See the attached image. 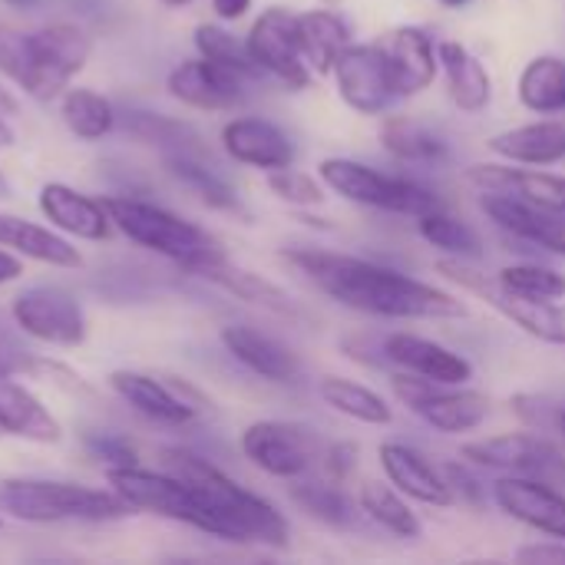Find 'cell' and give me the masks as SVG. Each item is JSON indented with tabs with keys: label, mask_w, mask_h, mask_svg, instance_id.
I'll return each instance as SVG.
<instances>
[{
	"label": "cell",
	"mask_w": 565,
	"mask_h": 565,
	"mask_svg": "<svg viewBox=\"0 0 565 565\" xmlns=\"http://www.w3.org/2000/svg\"><path fill=\"white\" fill-rule=\"evenodd\" d=\"M493 500L516 523L565 540V493L559 487L530 477H503L493 483Z\"/></svg>",
	"instance_id": "obj_16"
},
{
	"label": "cell",
	"mask_w": 565,
	"mask_h": 565,
	"mask_svg": "<svg viewBox=\"0 0 565 565\" xmlns=\"http://www.w3.org/2000/svg\"><path fill=\"white\" fill-rule=\"evenodd\" d=\"M381 467L387 473V480L411 500L424 503V507H437L447 510L457 503L454 487L447 483L444 470H437L420 450L407 447V444H381L377 450Z\"/></svg>",
	"instance_id": "obj_19"
},
{
	"label": "cell",
	"mask_w": 565,
	"mask_h": 565,
	"mask_svg": "<svg viewBox=\"0 0 565 565\" xmlns=\"http://www.w3.org/2000/svg\"><path fill=\"white\" fill-rule=\"evenodd\" d=\"M0 437L60 444L63 427L30 387L17 384L13 377H0Z\"/></svg>",
	"instance_id": "obj_25"
},
{
	"label": "cell",
	"mask_w": 565,
	"mask_h": 565,
	"mask_svg": "<svg viewBox=\"0 0 565 565\" xmlns=\"http://www.w3.org/2000/svg\"><path fill=\"white\" fill-rule=\"evenodd\" d=\"M195 50H199V56H209V60H215V63H225V66L245 73L248 79H252V76H262L258 63H255L252 53H248V43L235 40L228 30H222V26H215V23H202V26L195 30Z\"/></svg>",
	"instance_id": "obj_41"
},
{
	"label": "cell",
	"mask_w": 565,
	"mask_h": 565,
	"mask_svg": "<svg viewBox=\"0 0 565 565\" xmlns=\"http://www.w3.org/2000/svg\"><path fill=\"white\" fill-rule=\"evenodd\" d=\"M341 99L364 116H377L391 109V103L401 96L387 66V56L377 43H348L331 70Z\"/></svg>",
	"instance_id": "obj_13"
},
{
	"label": "cell",
	"mask_w": 565,
	"mask_h": 565,
	"mask_svg": "<svg viewBox=\"0 0 565 565\" xmlns=\"http://www.w3.org/2000/svg\"><path fill=\"white\" fill-rule=\"evenodd\" d=\"M109 387L146 420L162 427H185L199 417L202 397L185 384H166L152 374L139 371H116L109 374Z\"/></svg>",
	"instance_id": "obj_14"
},
{
	"label": "cell",
	"mask_w": 565,
	"mask_h": 565,
	"mask_svg": "<svg viewBox=\"0 0 565 565\" xmlns=\"http://www.w3.org/2000/svg\"><path fill=\"white\" fill-rule=\"evenodd\" d=\"M242 454L278 480H298L318 460V437L288 420H258L242 434Z\"/></svg>",
	"instance_id": "obj_12"
},
{
	"label": "cell",
	"mask_w": 565,
	"mask_h": 565,
	"mask_svg": "<svg viewBox=\"0 0 565 565\" xmlns=\"http://www.w3.org/2000/svg\"><path fill=\"white\" fill-rule=\"evenodd\" d=\"M291 500L305 516H311L315 523L331 526V530H351L358 523V513H361V503H354V497L344 493L341 483H334V480L295 483Z\"/></svg>",
	"instance_id": "obj_32"
},
{
	"label": "cell",
	"mask_w": 565,
	"mask_h": 565,
	"mask_svg": "<svg viewBox=\"0 0 565 565\" xmlns=\"http://www.w3.org/2000/svg\"><path fill=\"white\" fill-rule=\"evenodd\" d=\"M0 513L20 523H116L132 516V507L109 487H83L60 480L10 477L0 480Z\"/></svg>",
	"instance_id": "obj_3"
},
{
	"label": "cell",
	"mask_w": 565,
	"mask_h": 565,
	"mask_svg": "<svg viewBox=\"0 0 565 565\" xmlns=\"http://www.w3.org/2000/svg\"><path fill=\"white\" fill-rule=\"evenodd\" d=\"M500 285L520 298L530 301H565V275H559L556 268L526 262V265H510L500 275Z\"/></svg>",
	"instance_id": "obj_40"
},
{
	"label": "cell",
	"mask_w": 565,
	"mask_h": 565,
	"mask_svg": "<svg viewBox=\"0 0 565 565\" xmlns=\"http://www.w3.org/2000/svg\"><path fill=\"white\" fill-rule=\"evenodd\" d=\"M212 7H215V13H218L222 20H238V17L248 13L252 0H212Z\"/></svg>",
	"instance_id": "obj_49"
},
{
	"label": "cell",
	"mask_w": 565,
	"mask_h": 565,
	"mask_svg": "<svg viewBox=\"0 0 565 565\" xmlns=\"http://www.w3.org/2000/svg\"><path fill=\"white\" fill-rule=\"evenodd\" d=\"M381 53L387 56L394 86L401 96H417L424 93L440 70L437 43L427 30L420 26H394L377 40Z\"/></svg>",
	"instance_id": "obj_18"
},
{
	"label": "cell",
	"mask_w": 565,
	"mask_h": 565,
	"mask_svg": "<svg viewBox=\"0 0 565 565\" xmlns=\"http://www.w3.org/2000/svg\"><path fill=\"white\" fill-rule=\"evenodd\" d=\"M520 103L540 116L565 113V60L563 56H536L520 73Z\"/></svg>",
	"instance_id": "obj_31"
},
{
	"label": "cell",
	"mask_w": 565,
	"mask_h": 565,
	"mask_svg": "<svg viewBox=\"0 0 565 565\" xmlns=\"http://www.w3.org/2000/svg\"><path fill=\"white\" fill-rule=\"evenodd\" d=\"M358 503H361V513H364L367 520H374L381 530H387V533H394V536H401V540H420V536H424V526H420L417 513L407 507L404 493H401L394 483L387 487V483L367 480V483L361 487Z\"/></svg>",
	"instance_id": "obj_33"
},
{
	"label": "cell",
	"mask_w": 565,
	"mask_h": 565,
	"mask_svg": "<svg viewBox=\"0 0 565 565\" xmlns=\"http://www.w3.org/2000/svg\"><path fill=\"white\" fill-rule=\"evenodd\" d=\"M354 467H358V447L354 444H334L324 454V473L334 483H344L354 473Z\"/></svg>",
	"instance_id": "obj_44"
},
{
	"label": "cell",
	"mask_w": 565,
	"mask_h": 565,
	"mask_svg": "<svg viewBox=\"0 0 565 565\" xmlns=\"http://www.w3.org/2000/svg\"><path fill=\"white\" fill-rule=\"evenodd\" d=\"M93 40L76 23H46L36 33H23V60L13 83L40 99L50 103L70 89V79L86 66Z\"/></svg>",
	"instance_id": "obj_5"
},
{
	"label": "cell",
	"mask_w": 565,
	"mask_h": 565,
	"mask_svg": "<svg viewBox=\"0 0 565 565\" xmlns=\"http://www.w3.org/2000/svg\"><path fill=\"white\" fill-rule=\"evenodd\" d=\"M467 182L477 185L480 192H500V195H516L533 205L565 212V175L540 172V169H513V166H470Z\"/></svg>",
	"instance_id": "obj_23"
},
{
	"label": "cell",
	"mask_w": 565,
	"mask_h": 565,
	"mask_svg": "<svg viewBox=\"0 0 565 565\" xmlns=\"http://www.w3.org/2000/svg\"><path fill=\"white\" fill-rule=\"evenodd\" d=\"M10 195V185H7V179H3V172H0V199H7Z\"/></svg>",
	"instance_id": "obj_53"
},
{
	"label": "cell",
	"mask_w": 565,
	"mask_h": 565,
	"mask_svg": "<svg viewBox=\"0 0 565 565\" xmlns=\"http://www.w3.org/2000/svg\"><path fill=\"white\" fill-rule=\"evenodd\" d=\"M13 3H26V7H30V3H33V0H13Z\"/></svg>",
	"instance_id": "obj_56"
},
{
	"label": "cell",
	"mask_w": 565,
	"mask_h": 565,
	"mask_svg": "<svg viewBox=\"0 0 565 565\" xmlns=\"http://www.w3.org/2000/svg\"><path fill=\"white\" fill-rule=\"evenodd\" d=\"M397 397L440 434H470L490 417V397L463 384H437L420 374L394 377Z\"/></svg>",
	"instance_id": "obj_9"
},
{
	"label": "cell",
	"mask_w": 565,
	"mask_h": 565,
	"mask_svg": "<svg viewBox=\"0 0 565 565\" xmlns=\"http://www.w3.org/2000/svg\"><path fill=\"white\" fill-rule=\"evenodd\" d=\"M192 275H199V278L218 285L222 291H228V295H235V298H242V301H248V305H258V308H265V311L295 315L291 298H288L275 281H268V278H262V275H255V271H245V268L232 265L228 255L199 265Z\"/></svg>",
	"instance_id": "obj_29"
},
{
	"label": "cell",
	"mask_w": 565,
	"mask_h": 565,
	"mask_svg": "<svg viewBox=\"0 0 565 565\" xmlns=\"http://www.w3.org/2000/svg\"><path fill=\"white\" fill-rule=\"evenodd\" d=\"M40 212L43 218L63 232V235H73V238H83V242H103L109 238V228H113V218L109 212L103 209L99 199H89L63 182H46L40 189Z\"/></svg>",
	"instance_id": "obj_21"
},
{
	"label": "cell",
	"mask_w": 565,
	"mask_h": 565,
	"mask_svg": "<svg viewBox=\"0 0 565 565\" xmlns=\"http://www.w3.org/2000/svg\"><path fill=\"white\" fill-rule=\"evenodd\" d=\"M384 358L411 374H420L427 381H437V384H467L473 381V364L437 344V341H427L420 334H407V331H397L384 341Z\"/></svg>",
	"instance_id": "obj_20"
},
{
	"label": "cell",
	"mask_w": 565,
	"mask_h": 565,
	"mask_svg": "<svg viewBox=\"0 0 565 565\" xmlns=\"http://www.w3.org/2000/svg\"><path fill=\"white\" fill-rule=\"evenodd\" d=\"M166 7H185V3H192V0H162Z\"/></svg>",
	"instance_id": "obj_55"
},
{
	"label": "cell",
	"mask_w": 565,
	"mask_h": 565,
	"mask_svg": "<svg viewBox=\"0 0 565 565\" xmlns=\"http://www.w3.org/2000/svg\"><path fill=\"white\" fill-rule=\"evenodd\" d=\"M13 321L33 341L53 348H79L86 341V315L76 295L63 285H33L10 305Z\"/></svg>",
	"instance_id": "obj_10"
},
{
	"label": "cell",
	"mask_w": 565,
	"mask_h": 565,
	"mask_svg": "<svg viewBox=\"0 0 565 565\" xmlns=\"http://www.w3.org/2000/svg\"><path fill=\"white\" fill-rule=\"evenodd\" d=\"M490 149L516 166H556L565 159V122L540 119L490 139Z\"/></svg>",
	"instance_id": "obj_26"
},
{
	"label": "cell",
	"mask_w": 565,
	"mask_h": 565,
	"mask_svg": "<svg viewBox=\"0 0 565 565\" xmlns=\"http://www.w3.org/2000/svg\"><path fill=\"white\" fill-rule=\"evenodd\" d=\"M285 258L328 298L344 308L397 318V321H440V318H467V305L427 281L401 275L394 268L374 265L367 258L318 252V248H291Z\"/></svg>",
	"instance_id": "obj_1"
},
{
	"label": "cell",
	"mask_w": 565,
	"mask_h": 565,
	"mask_svg": "<svg viewBox=\"0 0 565 565\" xmlns=\"http://www.w3.org/2000/svg\"><path fill=\"white\" fill-rule=\"evenodd\" d=\"M321 397L344 417L371 424V427H387L394 420L387 401L381 394H374L371 387L348 381V377H324L321 381Z\"/></svg>",
	"instance_id": "obj_36"
},
{
	"label": "cell",
	"mask_w": 565,
	"mask_h": 565,
	"mask_svg": "<svg viewBox=\"0 0 565 565\" xmlns=\"http://www.w3.org/2000/svg\"><path fill=\"white\" fill-rule=\"evenodd\" d=\"M245 73L225 66V63H215L209 56H199V60H185L179 63L166 86L169 93L192 106V109H205V113H218V109H232L245 99Z\"/></svg>",
	"instance_id": "obj_15"
},
{
	"label": "cell",
	"mask_w": 565,
	"mask_h": 565,
	"mask_svg": "<svg viewBox=\"0 0 565 565\" xmlns=\"http://www.w3.org/2000/svg\"><path fill=\"white\" fill-rule=\"evenodd\" d=\"M222 146L225 152L242 162V166H255V169H285L295 162V146L291 139L268 119H255V116H238L232 122H225L222 129Z\"/></svg>",
	"instance_id": "obj_22"
},
{
	"label": "cell",
	"mask_w": 565,
	"mask_h": 565,
	"mask_svg": "<svg viewBox=\"0 0 565 565\" xmlns=\"http://www.w3.org/2000/svg\"><path fill=\"white\" fill-rule=\"evenodd\" d=\"M13 142V129L7 126V116H0V146H10Z\"/></svg>",
	"instance_id": "obj_52"
},
{
	"label": "cell",
	"mask_w": 565,
	"mask_h": 565,
	"mask_svg": "<svg viewBox=\"0 0 565 565\" xmlns=\"http://www.w3.org/2000/svg\"><path fill=\"white\" fill-rule=\"evenodd\" d=\"M0 116H17V99L3 86H0Z\"/></svg>",
	"instance_id": "obj_50"
},
{
	"label": "cell",
	"mask_w": 565,
	"mask_h": 565,
	"mask_svg": "<svg viewBox=\"0 0 565 565\" xmlns=\"http://www.w3.org/2000/svg\"><path fill=\"white\" fill-rule=\"evenodd\" d=\"M550 434H556V437H559V444L565 447V404L556 407V417H553V430H550Z\"/></svg>",
	"instance_id": "obj_51"
},
{
	"label": "cell",
	"mask_w": 565,
	"mask_h": 565,
	"mask_svg": "<svg viewBox=\"0 0 565 565\" xmlns=\"http://www.w3.org/2000/svg\"><path fill=\"white\" fill-rule=\"evenodd\" d=\"M444 7H463V3H470V0H440Z\"/></svg>",
	"instance_id": "obj_54"
},
{
	"label": "cell",
	"mask_w": 565,
	"mask_h": 565,
	"mask_svg": "<svg viewBox=\"0 0 565 565\" xmlns=\"http://www.w3.org/2000/svg\"><path fill=\"white\" fill-rule=\"evenodd\" d=\"M268 189L288 202V205H298V209H311V205H321L324 202V189L308 175V172H298L291 166L285 169H271L268 172Z\"/></svg>",
	"instance_id": "obj_43"
},
{
	"label": "cell",
	"mask_w": 565,
	"mask_h": 565,
	"mask_svg": "<svg viewBox=\"0 0 565 565\" xmlns=\"http://www.w3.org/2000/svg\"><path fill=\"white\" fill-rule=\"evenodd\" d=\"M483 212L513 238L536 245L543 252L565 255V212H553L543 205H533L516 195H500V192H483Z\"/></svg>",
	"instance_id": "obj_17"
},
{
	"label": "cell",
	"mask_w": 565,
	"mask_h": 565,
	"mask_svg": "<svg viewBox=\"0 0 565 565\" xmlns=\"http://www.w3.org/2000/svg\"><path fill=\"white\" fill-rule=\"evenodd\" d=\"M381 142L401 162H440V159H447V142L407 116H391L381 126Z\"/></svg>",
	"instance_id": "obj_37"
},
{
	"label": "cell",
	"mask_w": 565,
	"mask_h": 565,
	"mask_svg": "<svg viewBox=\"0 0 565 565\" xmlns=\"http://www.w3.org/2000/svg\"><path fill=\"white\" fill-rule=\"evenodd\" d=\"M122 126L129 136L162 146L166 152H199V142H202L192 126L175 122L169 116H156V113H126Z\"/></svg>",
	"instance_id": "obj_38"
},
{
	"label": "cell",
	"mask_w": 565,
	"mask_h": 565,
	"mask_svg": "<svg viewBox=\"0 0 565 565\" xmlns=\"http://www.w3.org/2000/svg\"><path fill=\"white\" fill-rule=\"evenodd\" d=\"M166 169H169L189 192H195L209 209L238 212V195H235V189H232L215 169H209L195 152H166Z\"/></svg>",
	"instance_id": "obj_35"
},
{
	"label": "cell",
	"mask_w": 565,
	"mask_h": 565,
	"mask_svg": "<svg viewBox=\"0 0 565 565\" xmlns=\"http://www.w3.org/2000/svg\"><path fill=\"white\" fill-rule=\"evenodd\" d=\"M417 228H420V235H424L434 248H440V252H450V255H460V258H480V255H483L480 235H477L467 222L447 215L444 209L420 215V218H417Z\"/></svg>",
	"instance_id": "obj_39"
},
{
	"label": "cell",
	"mask_w": 565,
	"mask_h": 565,
	"mask_svg": "<svg viewBox=\"0 0 565 565\" xmlns=\"http://www.w3.org/2000/svg\"><path fill=\"white\" fill-rule=\"evenodd\" d=\"M318 175L334 195L367 205V209H384V212H397V215H411V218H420V215L440 209V199L430 189H424L420 182L377 172L354 159H324L318 166Z\"/></svg>",
	"instance_id": "obj_6"
},
{
	"label": "cell",
	"mask_w": 565,
	"mask_h": 565,
	"mask_svg": "<svg viewBox=\"0 0 565 565\" xmlns=\"http://www.w3.org/2000/svg\"><path fill=\"white\" fill-rule=\"evenodd\" d=\"M89 450L103 460H109L113 467H129L136 463V450L122 440V437H93Z\"/></svg>",
	"instance_id": "obj_45"
},
{
	"label": "cell",
	"mask_w": 565,
	"mask_h": 565,
	"mask_svg": "<svg viewBox=\"0 0 565 565\" xmlns=\"http://www.w3.org/2000/svg\"><path fill=\"white\" fill-rule=\"evenodd\" d=\"M248 53L258 63L262 73L281 79L291 89H308L311 86V70L301 53V36H298V13L288 7H268L262 17L252 23L248 36Z\"/></svg>",
	"instance_id": "obj_11"
},
{
	"label": "cell",
	"mask_w": 565,
	"mask_h": 565,
	"mask_svg": "<svg viewBox=\"0 0 565 565\" xmlns=\"http://www.w3.org/2000/svg\"><path fill=\"white\" fill-rule=\"evenodd\" d=\"M99 202L109 212L113 225L129 242L182 265L185 271H195L199 265L225 255L222 245L205 228L172 215L169 209H159V205L142 202V199H126V195H106Z\"/></svg>",
	"instance_id": "obj_4"
},
{
	"label": "cell",
	"mask_w": 565,
	"mask_h": 565,
	"mask_svg": "<svg viewBox=\"0 0 565 565\" xmlns=\"http://www.w3.org/2000/svg\"><path fill=\"white\" fill-rule=\"evenodd\" d=\"M23 338H26V334L20 331V324L13 321V315L0 311V377L36 374L40 358L30 351V344H26Z\"/></svg>",
	"instance_id": "obj_42"
},
{
	"label": "cell",
	"mask_w": 565,
	"mask_h": 565,
	"mask_svg": "<svg viewBox=\"0 0 565 565\" xmlns=\"http://www.w3.org/2000/svg\"><path fill=\"white\" fill-rule=\"evenodd\" d=\"M444 477H447V483L454 487V493H457V500H480L483 497V490H480V483L467 473V467H444Z\"/></svg>",
	"instance_id": "obj_47"
},
{
	"label": "cell",
	"mask_w": 565,
	"mask_h": 565,
	"mask_svg": "<svg viewBox=\"0 0 565 565\" xmlns=\"http://www.w3.org/2000/svg\"><path fill=\"white\" fill-rule=\"evenodd\" d=\"M60 116H63L66 129L76 139H86V142H96V139H103V136H109L116 129L113 103L106 96L93 93V89H83V86H70L60 96Z\"/></svg>",
	"instance_id": "obj_34"
},
{
	"label": "cell",
	"mask_w": 565,
	"mask_h": 565,
	"mask_svg": "<svg viewBox=\"0 0 565 565\" xmlns=\"http://www.w3.org/2000/svg\"><path fill=\"white\" fill-rule=\"evenodd\" d=\"M0 245L23 258L53 265V268H79L83 265L79 252L63 235H56L36 222L17 218V215H3V212H0Z\"/></svg>",
	"instance_id": "obj_28"
},
{
	"label": "cell",
	"mask_w": 565,
	"mask_h": 565,
	"mask_svg": "<svg viewBox=\"0 0 565 565\" xmlns=\"http://www.w3.org/2000/svg\"><path fill=\"white\" fill-rule=\"evenodd\" d=\"M222 344L242 367H248L252 374H258L271 384H291L301 374V364L291 348H285L271 334H262L248 324L222 328Z\"/></svg>",
	"instance_id": "obj_24"
},
{
	"label": "cell",
	"mask_w": 565,
	"mask_h": 565,
	"mask_svg": "<svg viewBox=\"0 0 565 565\" xmlns=\"http://www.w3.org/2000/svg\"><path fill=\"white\" fill-rule=\"evenodd\" d=\"M20 275H23V258L0 245V285H7V281H13Z\"/></svg>",
	"instance_id": "obj_48"
},
{
	"label": "cell",
	"mask_w": 565,
	"mask_h": 565,
	"mask_svg": "<svg viewBox=\"0 0 565 565\" xmlns=\"http://www.w3.org/2000/svg\"><path fill=\"white\" fill-rule=\"evenodd\" d=\"M162 470L185 480L209 516V536L228 543H262V546H288V520L252 490L238 487L228 473H222L205 457L172 447L162 450Z\"/></svg>",
	"instance_id": "obj_2"
},
{
	"label": "cell",
	"mask_w": 565,
	"mask_h": 565,
	"mask_svg": "<svg viewBox=\"0 0 565 565\" xmlns=\"http://www.w3.org/2000/svg\"><path fill=\"white\" fill-rule=\"evenodd\" d=\"M516 563L530 565H565V540L563 543H533L516 550Z\"/></svg>",
	"instance_id": "obj_46"
},
{
	"label": "cell",
	"mask_w": 565,
	"mask_h": 565,
	"mask_svg": "<svg viewBox=\"0 0 565 565\" xmlns=\"http://www.w3.org/2000/svg\"><path fill=\"white\" fill-rule=\"evenodd\" d=\"M437 56H440V70L447 79L450 99L463 113H483L493 99V79H490L487 66L457 40L437 43Z\"/></svg>",
	"instance_id": "obj_27"
},
{
	"label": "cell",
	"mask_w": 565,
	"mask_h": 565,
	"mask_svg": "<svg viewBox=\"0 0 565 565\" xmlns=\"http://www.w3.org/2000/svg\"><path fill=\"white\" fill-rule=\"evenodd\" d=\"M298 36H301V53L305 63L315 76H328L351 43L348 23L334 10H305L298 13Z\"/></svg>",
	"instance_id": "obj_30"
},
{
	"label": "cell",
	"mask_w": 565,
	"mask_h": 565,
	"mask_svg": "<svg viewBox=\"0 0 565 565\" xmlns=\"http://www.w3.org/2000/svg\"><path fill=\"white\" fill-rule=\"evenodd\" d=\"M463 460L487 470H503L510 477H530L553 487H565V447H556L540 430H516L487 440L463 444Z\"/></svg>",
	"instance_id": "obj_8"
},
{
	"label": "cell",
	"mask_w": 565,
	"mask_h": 565,
	"mask_svg": "<svg viewBox=\"0 0 565 565\" xmlns=\"http://www.w3.org/2000/svg\"><path fill=\"white\" fill-rule=\"evenodd\" d=\"M437 271L444 278H450L454 285H460L463 291H470L480 301H487L497 315H503L507 321L523 328L530 338L565 348V301H530V298H520V295L507 291L497 275H483V271L463 265V258L460 262L447 258V262L437 265Z\"/></svg>",
	"instance_id": "obj_7"
}]
</instances>
